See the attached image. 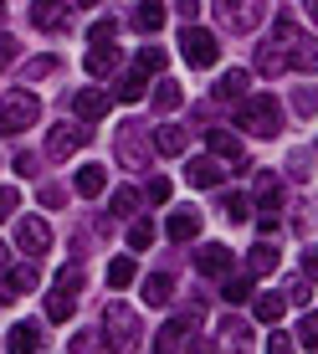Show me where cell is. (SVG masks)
I'll use <instances>...</instances> for the list:
<instances>
[{
  "label": "cell",
  "instance_id": "obj_2",
  "mask_svg": "<svg viewBox=\"0 0 318 354\" xmlns=\"http://www.w3.org/2000/svg\"><path fill=\"white\" fill-rule=\"evenodd\" d=\"M236 129L256 133V139H272V133L283 129V103H277L272 93H252V97H241V108H236Z\"/></svg>",
  "mask_w": 318,
  "mask_h": 354
},
{
  "label": "cell",
  "instance_id": "obj_12",
  "mask_svg": "<svg viewBox=\"0 0 318 354\" xmlns=\"http://www.w3.org/2000/svg\"><path fill=\"white\" fill-rule=\"evenodd\" d=\"M149 149L175 160V154L190 149V129H180V124H159V129H149Z\"/></svg>",
  "mask_w": 318,
  "mask_h": 354
},
{
  "label": "cell",
  "instance_id": "obj_37",
  "mask_svg": "<svg viewBox=\"0 0 318 354\" xmlns=\"http://www.w3.org/2000/svg\"><path fill=\"white\" fill-rule=\"evenodd\" d=\"M57 72V57H36V62H26V82H36V77H52Z\"/></svg>",
  "mask_w": 318,
  "mask_h": 354
},
{
  "label": "cell",
  "instance_id": "obj_33",
  "mask_svg": "<svg viewBox=\"0 0 318 354\" xmlns=\"http://www.w3.org/2000/svg\"><path fill=\"white\" fill-rule=\"evenodd\" d=\"M165 62H169L165 46H144V52H139V67L149 72V77H154V72H165Z\"/></svg>",
  "mask_w": 318,
  "mask_h": 354
},
{
  "label": "cell",
  "instance_id": "obj_44",
  "mask_svg": "<svg viewBox=\"0 0 318 354\" xmlns=\"http://www.w3.org/2000/svg\"><path fill=\"white\" fill-rule=\"evenodd\" d=\"M124 160H129V165H149V149H144V144H133V139H129V144H124Z\"/></svg>",
  "mask_w": 318,
  "mask_h": 354
},
{
  "label": "cell",
  "instance_id": "obj_27",
  "mask_svg": "<svg viewBox=\"0 0 318 354\" xmlns=\"http://www.w3.org/2000/svg\"><path fill=\"white\" fill-rule=\"evenodd\" d=\"M180 103H185V93H180V82H159V88H154V108H159V113H175V108Z\"/></svg>",
  "mask_w": 318,
  "mask_h": 354
},
{
  "label": "cell",
  "instance_id": "obj_17",
  "mask_svg": "<svg viewBox=\"0 0 318 354\" xmlns=\"http://www.w3.org/2000/svg\"><path fill=\"white\" fill-rule=\"evenodd\" d=\"M118 97H124V103H144V97H149V72L129 67L124 77H118Z\"/></svg>",
  "mask_w": 318,
  "mask_h": 354
},
{
  "label": "cell",
  "instance_id": "obj_48",
  "mask_svg": "<svg viewBox=\"0 0 318 354\" xmlns=\"http://www.w3.org/2000/svg\"><path fill=\"white\" fill-rule=\"evenodd\" d=\"M190 354H216V344H205V339H195V344H190Z\"/></svg>",
  "mask_w": 318,
  "mask_h": 354
},
{
  "label": "cell",
  "instance_id": "obj_40",
  "mask_svg": "<svg viewBox=\"0 0 318 354\" xmlns=\"http://www.w3.org/2000/svg\"><path fill=\"white\" fill-rule=\"evenodd\" d=\"M113 36H118V21H93L88 41H113Z\"/></svg>",
  "mask_w": 318,
  "mask_h": 354
},
{
  "label": "cell",
  "instance_id": "obj_30",
  "mask_svg": "<svg viewBox=\"0 0 318 354\" xmlns=\"http://www.w3.org/2000/svg\"><path fill=\"white\" fill-rule=\"evenodd\" d=\"M221 298H226V303H247V298H252V272H241V277H226Z\"/></svg>",
  "mask_w": 318,
  "mask_h": 354
},
{
  "label": "cell",
  "instance_id": "obj_38",
  "mask_svg": "<svg viewBox=\"0 0 318 354\" xmlns=\"http://www.w3.org/2000/svg\"><path fill=\"white\" fill-rule=\"evenodd\" d=\"M144 195H149V201H154V205H165V201H169V195H175V185H169V180H165V175H154V180H149V190H144Z\"/></svg>",
  "mask_w": 318,
  "mask_h": 354
},
{
  "label": "cell",
  "instance_id": "obj_36",
  "mask_svg": "<svg viewBox=\"0 0 318 354\" xmlns=\"http://www.w3.org/2000/svg\"><path fill=\"white\" fill-rule=\"evenodd\" d=\"M298 344L303 349H318V313H308V319L298 324Z\"/></svg>",
  "mask_w": 318,
  "mask_h": 354
},
{
  "label": "cell",
  "instance_id": "obj_10",
  "mask_svg": "<svg viewBox=\"0 0 318 354\" xmlns=\"http://www.w3.org/2000/svg\"><path fill=\"white\" fill-rule=\"evenodd\" d=\"M205 144H211V154H216V160H226L231 169H247V144H241L236 133H226V129H205Z\"/></svg>",
  "mask_w": 318,
  "mask_h": 354
},
{
  "label": "cell",
  "instance_id": "obj_8",
  "mask_svg": "<svg viewBox=\"0 0 318 354\" xmlns=\"http://www.w3.org/2000/svg\"><path fill=\"white\" fill-rule=\"evenodd\" d=\"M108 108H113V93H108V88H77V97H72V113H77L82 124L108 118Z\"/></svg>",
  "mask_w": 318,
  "mask_h": 354
},
{
  "label": "cell",
  "instance_id": "obj_41",
  "mask_svg": "<svg viewBox=\"0 0 318 354\" xmlns=\"http://www.w3.org/2000/svg\"><path fill=\"white\" fill-rule=\"evenodd\" d=\"M133 205H139V190H129V185H124V190L113 195V211H118V216H129Z\"/></svg>",
  "mask_w": 318,
  "mask_h": 354
},
{
  "label": "cell",
  "instance_id": "obj_22",
  "mask_svg": "<svg viewBox=\"0 0 318 354\" xmlns=\"http://www.w3.org/2000/svg\"><path fill=\"white\" fill-rule=\"evenodd\" d=\"M272 267H277V247H272V241H256L252 257H247V272H252V277H267Z\"/></svg>",
  "mask_w": 318,
  "mask_h": 354
},
{
  "label": "cell",
  "instance_id": "obj_25",
  "mask_svg": "<svg viewBox=\"0 0 318 354\" xmlns=\"http://www.w3.org/2000/svg\"><path fill=\"white\" fill-rule=\"evenodd\" d=\"M31 21L46 26V31H57L62 26V0H31Z\"/></svg>",
  "mask_w": 318,
  "mask_h": 354
},
{
  "label": "cell",
  "instance_id": "obj_47",
  "mask_svg": "<svg viewBox=\"0 0 318 354\" xmlns=\"http://www.w3.org/2000/svg\"><path fill=\"white\" fill-rule=\"evenodd\" d=\"M16 175H36V154H16Z\"/></svg>",
  "mask_w": 318,
  "mask_h": 354
},
{
  "label": "cell",
  "instance_id": "obj_19",
  "mask_svg": "<svg viewBox=\"0 0 318 354\" xmlns=\"http://www.w3.org/2000/svg\"><path fill=\"white\" fill-rule=\"evenodd\" d=\"M169 298H175V277H169V272H149V277H144V303L165 308Z\"/></svg>",
  "mask_w": 318,
  "mask_h": 354
},
{
  "label": "cell",
  "instance_id": "obj_31",
  "mask_svg": "<svg viewBox=\"0 0 318 354\" xmlns=\"http://www.w3.org/2000/svg\"><path fill=\"white\" fill-rule=\"evenodd\" d=\"M154 241V221H133L129 226V252H144Z\"/></svg>",
  "mask_w": 318,
  "mask_h": 354
},
{
  "label": "cell",
  "instance_id": "obj_6",
  "mask_svg": "<svg viewBox=\"0 0 318 354\" xmlns=\"http://www.w3.org/2000/svg\"><path fill=\"white\" fill-rule=\"evenodd\" d=\"M216 16H221L226 31L247 36V31H256V21H262V0H216Z\"/></svg>",
  "mask_w": 318,
  "mask_h": 354
},
{
  "label": "cell",
  "instance_id": "obj_51",
  "mask_svg": "<svg viewBox=\"0 0 318 354\" xmlns=\"http://www.w3.org/2000/svg\"><path fill=\"white\" fill-rule=\"evenodd\" d=\"M0 267H6V247H0Z\"/></svg>",
  "mask_w": 318,
  "mask_h": 354
},
{
  "label": "cell",
  "instance_id": "obj_23",
  "mask_svg": "<svg viewBox=\"0 0 318 354\" xmlns=\"http://www.w3.org/2000/svg\"><path fill=\"white\" fill-rule=\"evenodd\" d=\"M82 67H88L93 77H103V72H113V67H118V52H113L108 41H93V52H88V62H82Z\"/></svg>",
  "mask_w": 318,
  "mask_h": 354
},
{
  "label": "cell",
  "instance_id": "obj_14",
  "mask_svg": "<svg viewBox=\"0 0 318 354\" xmlns=\"http://www.w3.org/2000/svg\"><path fill=\"white\" fill-rule=\"evenodd\" d=\"M72 185H77V195H82V201H97V195L108 190V169H103V165H82Z\"/></svg>",
  "mask_w": 318,
  "mask_h": 354
},
{
  "label": "cell",
  "instance_id": "obj_29",
  "mask_svg": "<svg viewBox=\"0 0 318 354\" xmlns=\"http://www.w3.org/2000/svg\"><path fill=\"white\" fill-rule=\"evenodd\" d=\"M46 319H52V324H67L72 319V292L67 288H57L52 298H46Z\"/></svg>",
  "mask_w": 318,
  "mask_h": 354
},
{
  "label": "cell",
  "instance_id": "obj_35",
  "mask_svg": "<svg viewBox=\"0 0 318 354\" xmlns=\"http://www.w3.org/2000/svg\"><path fill=\"white\" fill-rule=\"evenodd\" d=\"M16 57H21V41L10 31H0V67H16Z\"/></svg>",
  "mask_w": 318,
  "mask_h": 354
},
{
  "label": "cell",
  "instance_id": "obj_43",
  "mask_svg": "<svg viewBox=\"0 0 318 354\" xmlns=\"http://www.w3.org/2000/svg\"><path fill=\"white\" fill-rule=\"evenodd\" d=\"M16 205H21V195H16V190H10V185H0V221H6V216H10V211H16Z\"/></svg>",
  "mask_w": 318,
  "mask_h": 354
},
{
  "label": "cell",
  "instance_id": "obj_9",
  "mask_svg": "<svg viewBox=\"0 0 318 354\" xmlns=\"http://www.w3.org/2000/svg\"><path fill=\"white\" fill-rule=\"evenodd\" d=\"M231 267H236V252L221 247V241H211V247L195 252V272L200 277H231Z\"/></svg>",
  "mask_w": 318,
  "mask_h": 354
},
{
  "label": "cell",
  "instance_id": "obj_7",
  "mask_svg": "<svg viewBox=\"0 0 318 354\" xmlns=\"http://www.w3.org/2000/svg\"><path fill=\"white\" fill-rule=\"evenodd\" d=\"M88 139H93V129H82V124H57V129H46V154H52V160H67V154H77Z\"/></svg>",
  "mask_w": 318,
  "mask_h": 354
},
{
  "label": "cell",
  "instance_id": "obj_16",
  "mask_svg": "<svg viewBox=\"0 0 318 354\" xmlns=\"http://www.w3.org/2000/svg\"><path fill=\"white\" fill-rule=\"evenodd\" d=\"M36 288V262H26V267H10L6 272V283H0V298H21V292H31Z\"/></svg>",
  "mask_w": 318,
  "mask_h": 354
},
{
  "label": "cell",
  "instance_id": "obj_50",
  "mask_svg": "<svg viewBox=\"0 0 318 354\" xmlns=\"http://www.w3.org/2000/svg\"><path fill=\"white\" fill-rule=\"evenodd\" d=\"M308 10H313V16H318V0H308Z\"/></svg>",
  "mask_w": 318,
  "mask_h": 354
},
{
  "label": "cell",
  "instance_id": "obj_13",
  "mask_svg": "<svg viewBox=\"0 0 318 354\" xmlns=\"http://www.w3.org/2000/svg\"><path fill=\"white\" fill-rule=\"evenodd\" d=\"M16 247H21V252H31V257H41V252L52 247V226L36 221V216H26V221L16 226Z\"/></svg>",
  "mask_w": 318,
  "mask_h": 354
},
{
  "label": "cell",
  "instance_id": "obj_42",
  "mask_svg": "<svg viewBox=\"0 0 318 354\" xmlns=\"http://www.w3.org/2000/svg\"><path fill=\"white\" fill-rule=\"evenodd\" d=\"M313 292H308V277H292L288 283V303H308Z\"/></svg>",
  "mask_w": 318,
  "mask_h": 354
},
{
  "label": "cell",
  "instance_id": "obj_34",
  "mask_svg": "<svg viewBox=\"0 0 318 354\" xmlns=\"http://www.w3.org/2000/svg\"><path fill=\"white\" fill-rule=\"evenodd\" d=\"M292 108H298L303 118L318 113V88H298V93H292Z\"/></svg>",
  "mask_w": 318,
  "mask_h": 354
},
{
  "label": "cell",
  "instance_id": "obj_1",
  "mask_svg": "<svg viewBox=\"0 0 318 354\" xmlns=\"http://www.w3.org/2000/svg\"><path fill=\"white\" fill-rule=\"evenodd\" d=\"M272 46L288 57V67H292V72H318V36H303L288 16H277V26H272Z\"/></svg>",
  "mask_w": 318,
  "mask_h": 354
},
{
  "label": "cell",
  "instance_id": "obj_20",
  "mask_svg": "<svg viewBox=\"0 0 318 354\" xmlns=\"http://www.w3.org/2000/svg\"><path fill=\"white\" fill-rule=\"evenodd\" d=\"M247 88H252V72L247 67H231V72H221V82H216V97L231 103V97H241Z\"/></svg>",
  "mask_w": 318,
  "mask_h": 354
},
{
  "label": "cell",
  "instance_id": "obj_28",
  "mask_svg": "<svg viewBox=\"0 0 318 354\" xmlns=\"http://www.w3.org/2000/svg\"><path fill=\"white\" fill-rule=\"evenodd\" d=\"M133 277H139V267H133L129 257H113V262H108V288H113V292H118V288H129Z\"/></svg>",
  "mask_w": 318,
  "mask_h": 354
},
{
  "label": "cell",
  "instance_id": "obj_46",
  "mask_svg": "<svg viewBox=\"0 0 318 354\" xmlns=\"http://www.w3.org/2000/svg\"><path fill=\"white\" fill-rule=\"evenodd\" d=\"M62 201H67L62 185H41V205H62Z\"/></svg>",
  "mask_w": 318,
  "mask_h": 354
},
{
  "label": "cell",
  "instance_id": "obj_3",
  "mask_svg": "<svg viewBox=\"0 0 318 354\" xmlns=\"http://www.w3.org/2000/svg\"><path fill=\"white\" fill-rule=\"evenodd\" d=\"M41 124V97L26 93V88H10L6 97H0V129L6 133H26Z\"/></svg>",
  "mask_w": 318,
  "mask_h": 354
},
{
  "label": "cell",
  "instance_id": "obj_5",
  "mask_svg": "<svg viewBox=\"0 0 318 354\" xmlns=\"http://www.w3.org/2000/svg\"><path fill=\"white\" fill-rule=\"evenodd\" d=\"M180 52H185V62L195 72L221 62V41H216V31H205V26H185V31H180Z\"/></svg>",
  "mask_w": 318,
  "mask_h": 354
},
{
  "label": "cell",
  "instance_id": "obj_15",
  "mask_svg": "<svg viewBox=\"0 0 318 354\" xmlns=\"http://www.w3.org/2000/svg\"><path fill=\"white\" fill-rule=\"evenodd\" d=\"M165 236L169 241H195V236H200V211H175L165 221Z\"/></svg>",
  "mask_w": 318,
  "mask_h": 354
},
{
  "label": "cell",
  "instance_id": "obj_4",
  "mask_svg": "<svg viewBox=\"0 0 318 354\" xmlns=\"http://www.w3.org/2000/svg\"><path fill=\"white\" fill-rule=\"evenodd\" d=\"M103 334L113 354H139V313L124 308V303H108L103 308Z\"/></svg>",
  "mask_w": 318,
  "mask_h": 354
},
{
  "label": "cell",
  "instance_id": "obj_11",
  "mask_svg": "<svg viewBox=\"0 0 318 354\" xmlns=\"http://www.w3.org/2000/svg\"><path fill=\"white\" fill-rule=\"evenodd\" d=\"M185 180L195 190H221L226 185V165L216 160V154H205V160H190L185 165Z\"/></svg>",
  "mask_w": 318,
  "mask_h": 354
},
{
  "label": "cell",
  "instance_id": "obj_39",
  "mask_svg": "<svg viewBox=\"0 0 318 354\" xmlns=\"http://www.w3.org/2000/svg\"><path fill=\"white\" fill-rule=\"evenodd\" d=\"M57 288H67V292H72V288H82V267H77V262H67L62 272H57Z\"/></svg>",
  "mask_w": 318,
  "mask_h": 354
},
{
  "label": "cell",
  "instance_id": "obj_32",
  "mask_svg": "<svg viewBox=\"0 0 318 354\" xmlns=\"http://www.w3.org/2000/svg\"><path fill=\"white\" fill-rule=\"evenodd\" d=\"M221 211L231 216V221H247V216H252V201H247V195H221Z\"/></svg>",
  "mask_w": 318,
  "mask_h": 354
},
{
  "label": "cell",
  "instance_id": "obj_24",
  "mask_svg": "<svg viewBox=\"0 0 318 354\" xmlns=\"http://www.w3.org/2000/svg\"><path fill=\"white\" fill-rule=\"evenodd\" d=\"M133 26H139L144 36H154L159 26H165V6H159V0H144V6L133 10Z\"/></svg>",
  "mask_w": 318,
  "mask_h": 354
},
{
  "label": "cell",
  "instance_id": "obj_21",
  "mask_svg": "<svg viewBox=\"0 0 318 354\" xmlns=\"http://www.w3.org/2000/svg\"><path fill=\"white\" fill-rule=\"evenodd\" d=\"M195 319H169L165 328H159V339H154V354H175L180 344H185V328H190Z\"/></svg>",
  "mask_w": 318,
  "mask_h": 354
},
{
  "label": "cell",
  "instance_id": "obj_45",
  "mask_svg": "<svg viewBox=\"0 0 318 354\" xmlns=\"http://www.w3.org/2000/svg\"><path fill=\"white\" fill-rule=\"evenodd\" d=\"M292 349H298V344H292L288 334H272V339H267V354H292Z\"/></svg>",
  "mask_w": 318,
  "mask_h": 354
},
{
  "label": "cell",
  "instance_id": "obj_52",
  "mask_svg": "<svg viewBox=\"0 0 318 354\" xmlns=\"http://www.w3.org/2000/svg\"><path fill=\"white\" fill-rule=\"evenodd\" d=\"M0 10H6V6H0Z\"/></svg>",
  "mask_w": 318,
  "mask_h": 354
},
{
  "label": "cell",
  "instance_id": "obj_18",
  "mask_svg": "<svg viewBox=\"0 0 318 354\" xmlns=\"http://www.w3.org/2000/svg\"><path fill=\"white\" fill-rule=\"evenodd\" d=\"M41 328H36L31 319H21L16 328H10V354H36V349H41Z\"/></svg>",
  "mask_w": 318,
  "mask_h": 354
},
{
  "label": "cell",
  "instance_id": "obj_49",
  "mask_svg": "<svg viewBox=\"0 0 318 354\" xmlns=\"http://www.w3.org/2000/svg\"><path fill=\"white\" fill-rule=\"evenodd\" d=\"M180 10H185V16H195V10H200V0H175Z\"/></svg>",
  "mask_w": 318,
  "mask_h": 354
},
{
  "label": "cell",
  "instance_id": "obj_26",
  "mask_svg": "<svg viewBox=\"0 0 318 354\" xmlns=\"http://www.w3.org/2000/svg\"><path fill=\"white\" fill-rule=\"evenodd\" d=\"M283 308H288V292H262L256 298V319L262 324H283Z\"/></svg>",
  "mask_w": 318,
  "mask_h": 354
}]
</instances>
